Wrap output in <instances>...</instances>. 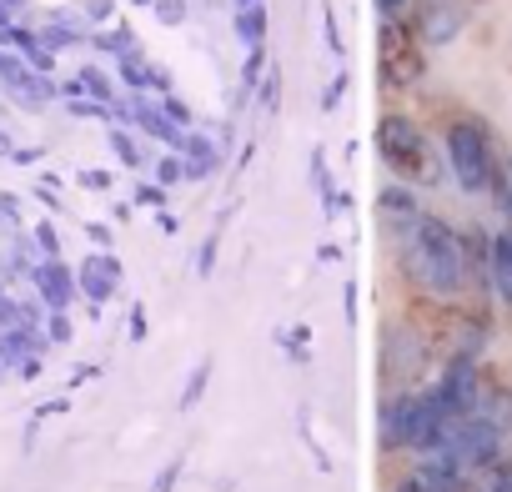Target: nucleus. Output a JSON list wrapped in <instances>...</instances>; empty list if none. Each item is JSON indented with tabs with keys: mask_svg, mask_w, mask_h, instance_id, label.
<instances>
[{
	"mask_svg": "<svg viewBox=\"0 0 512 492\" xmlns=\"http://www.w3.org/2000/svg\"><path fill=\"white\" fill-rule=\"evenodd\" d=\"M437 402H442L452 417H462V412L477 407V362H472V352H462V357L447 362V372H442V382H437Z\"/></svg>",
	"mask_w": 512,
	"mask_h": 492,
	"instance_id": "obj_6",
	"label": "nucleus"
},
{
	"mask_svg": "<svg viewBox=\"0 0 512 492\" xmlns=\"http://www.w3.org/2000/svg\"><path fill=\"white\" fill-rule=\"evenodd\" d=\"M231 6H262V0H231Z\"/></svg>",
	"mask_w": 512,
	"mask_h": 492,
	"instance_id": "obj_31",
	"label": "nucleus"
},
{
	"mask_svg": "<svg viewBox=\"0 0 512 492\" xmlns=\"http://www.w3.org/2000/svg\"><path fill=\"white\" fill-rule=\"evenodd\" d=\"M282 342H287V347H292V357H297V362H302V357H307V352H302V347H307V327H297V332H287V337H282Z\"/></svg>",
	"mask_w": 512,
	"mask_h": 492,
	"instance_id": "obj_26",
	"label": "nucleus"
},
{
	"mask_svg": "<svg viewBox=\"0 0 512 492\" xmlns=\"http://www.w3.org/2000/svg\"><path fill=\"white\" fill-rule=\"evenodd\" d=\"M377 206H382V216H392L397 226H412V221L422 216V206H417V196H412L407 186H387Z\"/></svg>",
	"mask_w": 512,
	"mask_h": 492,
	"instance_id": "obj_11",
	"label": "nucleus"
},
{
	"mask_svg": "<svg viewBox=\"0 0 512 492\" xmlns=\"http://www.w3.org/2000/svg\"><path fill=\"white\" fill-rule=\"evenodd\" d=\"M206 382H211V362L201 357V362H196V372L186 377V392H181V412H191V407L201 402V392H206Z\"/></svg>",
	"mask_w": 512,
	"mask_h": 492,
	"instance_id": "obj_14",
	"label": "nucleus"
},
{
	"mask_svg": "<svg viewBox=\"0 0 512 492\" xmlns=\"http://www.w3.org/2000/svg\"><path fill=\"white\" fill-rule=\"evenodd\" d=\"M482 492H512V462H492V472H487Z\"/></svg>",
	"mask_w": 512,
	"mask_h": 492,
	"instance_id": "obj_16",
	"label": "nucleus"
},
{
	"mask_svg": "<svg viewBox=\"0 0 512 492\" xmlns=\"http://www.w3.org/2000/svg\"><path fill=\"white\" fill-rule=\"evenodd\" d=\"M176 472H181V457H171V462H166V472L156 477V487H151V492H171V487H176Z\"/></svg>",
	"mask_w": 512,
	"mask_h": 492,
	"instance_id": "obj_22",
	"label": "nucleus"
},
{
	"mask_svg": "<svg viewBox=\"0 0 512 492\" xmlns=\"http://www.w3.org/2000/svg\"><path fill=\"white\" fill-rule=\"evenodd\" d=\"M377 146H382V161H387L397 176H412V181H432V186H437L442 171H437V161L427 156V136H422L417 121H407V116H382Z\"/></svg>",
	"mask_w": 512,
	"mask_h": 492,
	"instance_id": "obj_5",
	"label": "nucleus"
},
{
	"mask_svg": "<svg viewBox=\"0 0 512 492\" xmlns=\"http://www.w3.org/2000/svg\"><path fill=\"white\" fill-rule=\"evenodd\" d=\"M136 6H156V0H136Z\"/></svg>",
	"mask_w": 512,
	"mask_h": 492,
	"instance_id": "obj_32",
	"label": "nucleus"
},
{
	"mask_svg": "<svg viewBox=\"0 0 512 492\" xmlns=\"http://www.w3.org/2000/svg\"><path fill=\"white\" fill-rule=\"evenodd\" d=\"M176 151H181V166H186V181H201V176H211V171L221 166V146H216V141H206L201 131H186Z\"/></svg>",
	"mask_w": 512,
	"mask_h": 492,
	"instance_id": "obj_8",
	"label": "nucleus"
},
{
	"mask_svg": "<svg viewBox=\"0 0 512 492\" xmlns=\"http://www.w3.org/2000/svg\"><path fill=\"white\" fill-rule=\"evenodd\" d=\"M81 181H86V186H111V176H106V171H86Z\"/></svg>",
	"mask_w": 512,
	"mask_h": 492,
	"instance_id": "obj_30",
	"label": "nucleus"
},
{
	"mask_svg": "<svg viewBox=\"0 0 512 492\" xmlns=\"http://www.w3.org/2000/svg\"><path fill=\"white\" fill-rule=\"evenodd\" d=\"M442 146H447V166L467 196H482L497 186V156H492V141L477 121H452Z\"/></svg>",
	"mask_w": 512,
	"mask_h": 492,
	"instance_id": "obj_3",
	"label": "nucleus"
},
{
	"mask_svg": "<svg viewBox=\"0 0 512 492\" xmlns=\"http://www.w3.org/2000/svg\"><path fill=\"white\" fill-rule=\"evenodd\" d=\"M161 111H166V116H171L181 131H191V121H196V116H191V106H186L181 96H166V101H161Z\"/></svg>",
	"mask_w": 512,
	"mask_h": 492,
	"instance_id": "obj_17",
	"label": "nucleus"
},
{
	"mask_svg": "<svg viewBox=\"0 0 512 492\" xmlns=\"http://www.w3.org/2000/svg\"><path fill=\"white\" fill-rule=\"evenodd\" d=\"M402 267L432 297H452L467 282V241L447 221L417 216L412 226H402Z\"/></svg>",
	"mask_w": 512,
	"mask_h": 492,
	"instance_id": "obj_1",
	"label": "nucleus"
},
{
	"mask_svg": "<svg viewBox=\"0 0 512 492\" xmlns=\"http://www.w3.org/2000/svg\"><path fill=\"white\" fill-rule=\"evenodd\" d=\"M116 272H121L116 257H91V262H86V292H91L96 302H106V297L116 292Z\"/></svg>",
	"mask_w": 512,
	"mask_h": 492,
	"instance_id": "obj_12",
	"label": "nucleus"
},
{
	"mask_svg": "<svg viewBox=\"0 0 512 492\" xmlns=\"http://www.w3.org/2000/svg\"><path fill=\"white\" fill-rule=\"evenodd\" d=\"M156 176H161V186H171V181H181V176H186V166H181V156H161V161H156Z\"/></svg>",
	"mask_w": 512,
	"mask_h": 492,
	"instance_id": "obj_20",
	"label": "nucleus"
},
{
	"mask_svg": "<svg viewBox=\"0 0 512 492\" xmlns=\"http://www.w3.org/2000/svg\"><path fill=\"white\" fill-rule=\"evenodd\" d=\"M377 11H382V16H387V21H392V16H397V11H407V0H377Z\"/></svg>",
	"mask_w": 512,
	"mask_h": 492,
	"instance_id": "obj_28",
	"label": "nucleus"
},
{
	"mask_svg": "<svg viewBox=\"0 0 512 492\" xmlns=\"http://www.w3.org/2000/svg\"><path fill=\"white\" fill-rule=\"evenodd\" d=\"M231 31H236V41H241L246 51H256V46L267 41V6H236Z\"/></svg>",
	"mask_w": 512,
	"mask_h": 492,
	"instance_id": "obj_10",
	"label": "nucleus"
},
{
	"mask_svg": "<svg viewBox=\"0 0 512 492\" xmlns=\"http://www.w3.org/2000/svg\"><path fill=\"white\" fill-rule=\"evenodd\" d=\"M487 277L497 287V302L512 307V226H502L492 236V246H487Z\"/></svg>",
	"mask_w": 512,
	"mask_h": 492,
	"instance_id": "obj_9",
	"label": "nucleus"
},
{
	"mask_svg": "<svg viewBox=\"0 0 512 492\" xmlns=\"http://www.w3.org/2000/svg\"><path fill=\"white\" fill-rule=\"evenodd\" d=\"M111 146H116V156H121L126 166H141V151H136V141H131L126 131H111Z\"/></svg>",
	"mask_w": 512,
	"mask_h": 492,
	"instance_id": "obj_19",
	"label": "nucleus"
},
{
	"mask_svg": "<svg viewBox=\"0 0 512 492\" xmlns=\"http://www.w3.org/2000/svg\"><path fill=\"white\" fill-rule=\"evenodd\" d=\"M86 16H96V21H106V16H111V0H91V6H86Z\"/></svg>",
	"mask_w": 512,
	"mask_h": 492,
	"instance_id": "obj_29",
	"label": "nucleus"
},
{
	"mask_svg": "<svg viewBox=\"0 0 512 492\" xmlns=\"http://www.w3.org/2000/svg\"><path fill=\"white\" fill-rule=\"evenodd\" d=\"M432 452H442L462 472H482V467H492L502 457V432L482 412H462V417H447V427L432 442Z\"/></svg>",
	"mask_w": 512,
	"mask_h": 492,
	"instance_id": "obj_4",
	"label": "nucleus"
},
{
	"mask_svg": "<svg viewBox=\"0 0 512 492\" xmlns=\"http://www.w3.org/2000/svg\"><path fill=\"white\" fill-rule=\"evenodd\" d=\"M211 262H216V236H206L201 257H196V272H201V277H211Z\"/></svg>",
	"mask_w": 512,
	"mask_h": 492,
	"instance_id": "obj_23",
	"label": "nucleus"
},
{
	"mask_svg": "<svg viewBox=\"0 0 512 492\" xmlns=\"http://www.w3.org/2000/svg\"><path fill=\"white\" fill-rule=\"evenodd\" d=\"M151 11H156V21H161V26H181V21L191 16V0H156Z\"/></svg>",
	"mask_w": 512,
	"mask_h": 492,
	"instance_id": "obj_15",
	"label": "nucleus"
},
{
	"mask_svg": "<svg viewBox=\"0 0 512 492\" xmlns=\"http://www.w3.org/2000/svg\"><path fill=\"white\" fill-rule=\"evenodd\" d=\"M277 96H282V71L272 66V71L262 76V106H267V111H277Z\"/></svg>",
	"mask_w": 512,
	"mask_h": 492,
	"instance_id": "obj_18",
	"label": "nucleus"
},
{
	"mask_svg": "<svg viewBox=\"0 0 512 492\" xmlns=\"http://www.w3.org/2000/svg\"><path fill=\"white\" fill-rule=\"evenodd\" d=\"M36 282L46 287L51 307H66V302H71V272H66V267H41V272H36Z\"/></svg>",
	"mask_w": 512,
	"mask_h": 492,
	"instance_id": "obj_13",
	"label": "nucleus"
},
{
	"mask_svg": "<svg viewBox=\"0 0 512 492\" xmlns=\"http://www.w3.org/2000/svg\"><path fill=\"white\" fill-rule=\"evenodd\" d=\"M462 26H467V11L452 6V0H432V6L422 11V21H417L422 46H447V41L462 36Z\"/></svg>",
	"mask_w": 512,
	"mask_h": 492,
	"instance_id": "obj_7",
	"label": "nucleus"
},
{
	"mask_svg": "<svg viewBox=\"0 0 512 492\" xmlns=\"http://www.w3.org/2000/svg\"><path fill=\"white\" fill-rule=\"evenodd\" d=\"M397 492H447V487H432L422 477H407V482H397Z\"/></svg>",
	"mask_w": 512,
	"mask_h": 492,
	"instance_id": "obj_27",
	"label": "nucleus"
},
{
	"mask_svg": "<svg viewBox=\"0 0 512 492\" xmlns=\"http://www.w3.org/2000/svg\"><path fill=\"white\" fill-rule=\"evenodd\" d=\"M342 91H347V71H342V76H337V81H332V86H327V96H322V106H327V111H332V106H337V101H342Z\"/></svg>",
	"mask_w": 512,
	"mask_h": 492,
	"instance_id": "obj_25",
	"label": "nucleus"
},
{
	"mask_svg": "<svg viewBox=\"0 0 512 492\" xmlns=\"http://www.w3.org/2000/svg\"><path fill=\"white\" fill-rule=\"evenodd\" d=\"M322 31H327V46H332V51L342 56V36H337V16H332V6L322 11Z\"/></svg>",
	"mask_w": 512,
	"mask_h": 492,
	"instance_id": "obj_21",
	"label": "nucleus"
},
{
	"mask_svg": "<svg viewBox=\"0 0 512 492\" xmlns=\"http://www.w3.org/2000/svg\"><path fill=\"white\" fill-rule=\"evenodd\" d=\"M447 407L437 402V392L427 397H392L382 407V447H432L447 427Z\"/></svg>",
	"mask_w": 512,
	"mask_h": 492,
	"instance_id": "obj_2",
	"label": "nucleus"
},
{
	"mask_svg": "<svg viewBox=\"0 0 512 492\" xmlns=\"http://www.w3.org/2000/svg\"><path fill=\"white\" fill-rule=\"evenodd\" d=\"M136 201H141V206H161V201H166V191L146 181V186H136Z\"/></svg>",
	"mask_w": 512,
	"mask_h": 492,
	"instance_id": "obj_24",
	"label": "nucleus"
}]
</instances>
